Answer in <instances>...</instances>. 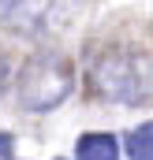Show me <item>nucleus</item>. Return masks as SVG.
<instances>
[{
    "label": "nucleus",
    "instance_id": "1",
    "mask_svg": "<svg viewBox=\"0 0 153 160\" xmlns=\"http://www.w3.org/2000/svg\"><path fill=\"white\" fill-rule=\"evenodd\" d=\"M86 86L97 101L105 104H123V108H142L153 101V52L146 48H131V45H116L105 48L90 71Z\"/></svg>",
    "mask_w": 153,
    "mask_h": 160
},
{
    "label": "nucleus",
    "instance_id": "2",
    "mask_svg": "<svg viewBox=\"0 0 153 160\" xmlns=\"http://www.w3.org/2000/svg\"><path fill=\"white\" fill-rule=\"evenodd\" d=\"M75 89V67L60 52H38L23 63L15 78V97L26 112H52Z\"/></svg>",
    "mask_w": 153,
    "mask_h": 160
},
{
    "label": "nucleus",
    "instance_id": "3",
    "mask_svg": "<svg viewBox=\"0 0 153 160\" xmlns=\"http://www.w3.org/2000/svg\"><path fill=\"white\" fill-rule=\"evenodd\" d=\"M71 4L75 0H0V11L15 34H45L60 19H67Z\"/></svg>",
    "mask_w": 153,
    "mask_h": 160
},
{
    "label": "nucleus",
    "instance_id": "4",
    "mask_svg": "<svg viewBox=\"0 0 153 160\" xmlns=\"http://www.w3.org/2000/svg\"><path fill=\"white\" fill-rule=\"evenodd\" d=\"M75 160H119V138L108 130H90L75 142Z\"/></svg>",
    "mask_w": 153,
    "mask_h": 160
},
{
    "label": "nucleus",
    "instance_id": "5",
    "mask_svg": "<svg viewBox=\"0 0 153 160\" xmlns=\"http://www.w3.org/2000/svg\"><path fill=\"white\" fill-rule=\"evenodd\" d=\"M123 153H127V160H153V119L135 127V130H127Z\"/></svg>",
    "mask_w": 153,
    "mask_h": 160
},
{
    "label": "nucleus",
    "instance_id": "6",
    "mask_svg": "<svg viewBox=\"0 0 153 160\" xmlns=\"http://www.w3.org/2000/svg\"><path fill=\"white\" fill-rule=\"evenodd\" d=\"M11 145H15V138L8 130H0V160H11Z\"/></svg>",
    "mask_w": 153,
    "mask_h": 160
},
{
    "label": "nucleus",
    "instance_id": "7",
    "mask_svg": "<svg viewBox=\"0 0 153 160\" xmlns=\"http://www.w3.org/2000/svg\"><path fill=\"white\" fill-rule=\"evenodd\" d=\"M8 75H11V63H8V56H4V48H0V93L8 89Z\"/></svg>",
    "mask_w": 153,
    "mask_h": 160
}]
</instances>
